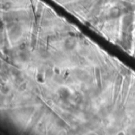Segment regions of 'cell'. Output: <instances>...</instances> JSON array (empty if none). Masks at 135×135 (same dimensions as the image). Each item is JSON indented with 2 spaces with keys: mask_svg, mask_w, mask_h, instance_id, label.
I'll return each instance as SVG.
<instances>
[{
  "mask_svg": "<svg viewBox=\"0 0 135 135\" xmlns=\"http://www.w3.org/2000/svg\"><path fill=\"white\" fill-rule=\"evenodd\" d=\"M0 1L2 131L135 135L132 68L44 1Z\"/></svg>",
  "mask_w": 135,
  "mask_h": 135,
  "instance_id": "cell-1",
  "label": "cell"
}]
</instances>
